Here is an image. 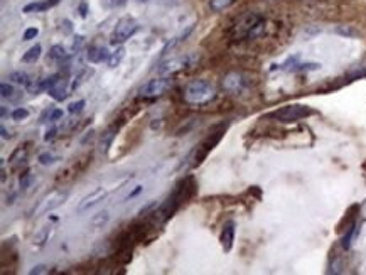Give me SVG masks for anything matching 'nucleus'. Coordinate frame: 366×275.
<instances>
[{
    "instance_id": "nucleus-2",
    "label": "nucleus",
    "mask_w": 366,
    "mask_h": 275,
    "mask_svg": "<svg viewBox=\"0 0 366 275\" xmlns=\"http://www.w3.org/2000/svg\"><path fill=\"white\" fill-rule=\"evenodd\" d=\"M316 112L307 105H287V107H282L279 110H275L273 113H270V118L279 120V121H297L302 118H307L311 115H314Z\"/></svg>"
},
{
    "instance_id": "nucleus-6",
    "label": "nucleus",
    "mask_w": 366,
    "mask_h": 275,
    "mask_svg": "<svg viewBox=\"0 0 366 275\" xmlns=\"http://www.w3.org/2000/svg\"><path fill=\"white\" fill-rule=\"evenodd\" d=\"M139 29H140V25L132 17L120 19L118 24H116V27L113 29V34H111V42H113V44H121V42H125L127 39H130Z\"/></svg>"
},
{
    "instance_id": "nucleus-21",
    "label": "nucleus",
    "mask_w": 366,
    "mask_h": 275,
    "mask_svg": "<svg viewBox=\"0 0 366 275\" xmlns=\"http://www.w3.org/2000/svg\"><path fill=\"white\" fill-rule=\"evenodd\" d=\"M49 57H51V59H54V61L65 59V57H66V49L61 44H54L49 49Z\"/></svg>"
},
{
    "instance_id": "nucleus-36",
    "label": "nucleus",
    "mask_w": 366,
    "mask_h": 275,
    "mask_svg": "<svg viewBox=\"0 0 366 275\" xmlns=\"http://www.w3.org/2000/svg\"><path fill=\"white\" fill-rule=\"evenodd\" d=\"M339 33L346 34V36H354V30H351V29H339Z\"/></svg>"
},
{
    "instance_id": "nucleus-11",
    "label": "nucleus",
    "mask_w": 366,
    "mask_h": 275,
    "mask_svg": "<svg viewBox=\"0 0 366 275\" xmlns=\"http://www.w3.org/2000/svg\"><path fill=\"white\" fill-rule=\"evenodd\" d=\"M110 54H111V52L108 51V47H105V46H92L88 49V61L97 65V63L108 61Z\"/></svg>"
},
{
    "instance_id": "nucleus-26",
    "label": "nucleus",
    "mask_w": 366,
    "mask_h": 275,
    "mask_svg": "<svg viewBox=\"0 0 366 275\" xmlns=\"http://www.w3.org/2000/svg\"><path fill=\"white\" fill-rule=\"evenodd\" d=\"M84 105H86V102H84V100H78V102H73L70 107H68V112H70L71 115L81 113L83 110H84Z\"/></svg>"
},
{
    "instance_id": "nucleus-4",
    "label": "nucleus",
    "mask_w": 366,
    "mask_h": 275,
    "mask_svg": "<svg viewBox=\"0 0 366 275\" xmlns=\"http://www.w3.org/2000/svg\"><path fill=\"white\" fill-rule=\"evenodd\" d=\"M172 78L171 76H159V78H152L148 79L147 83H144L139 89L140 97L150 98V97H161L167 91V89L172 88Z\"/></svg>"
},
{
    "instance_id": "nucleus-28",
    "label": "nucleus",
    "mask_w": 366,
    "mask_h": 275,
    "mask_svg": "<svg viewBox=\"0 0 366 275\" xmlns=\"http://www.w3.org/2000/svg\"><path fill=\"white\" fill-rule=\"evenodd\" d=\"M63 110L61 108H52L51 110V113H49V118H47V121H51V124H54V121L57 120H61L63 118Z\"/></svg>"
},
{
    "instance_id": "nucleus-33",
    "label": "nucleus",
    "mask_w": 366,
    "mask_h": 275,
    "mask_svg": "<svg viewBox=\"0 0 366 275\" xmlns=\"http://www.w3.org/2000/svg\"><path fill=\"white\" fill-rule=\"evenodd\" d=\"M30 273L33 275H36V273H47V267L46 265H36V267H33V270H30Z\"/></svg>"
},
{
    "instance_id": "nucleus-1",
    "label": "nucleus",
    "mask_w": 366,
    "mask_h": 275,
    "mask_svg": "<svg viewBox=\"0 0 366 275\" xmlns=\"http://www.w3.org/2000/svg\"><path fill=\"white\" fill-rule=\"evenodd\" d=\"M215 97V84L208 79H193L184 89V100L191 105H206Z\"/></svg>"
},
{
    "instance_id": "nucleus-35",
    "label": "nucleus",
    "mask_w": 366,
    "mask_h": 275,
    "mask_svg": "<svg viewBox=\"0 0 366 275\" xmlns=\"http://www.w3.org/2000/svg\"><path fill=\"white\" fill-rule=\"evenodd\" d=\"M140 191H142V186H135V189H134V191H132V193H129V198H135L137 194H139Z\"/></svg>"
},
{
    "instance_id": "nucleus-32",
    "label": "nucleus",
    "mask_w": 366,
    "mask_h": 275,
    "mask_svg": "<svg viewBox=\"0 0 366 275\" xmlns=\"http://www.w3.org/2000/svg\"><path fill=\"white\" fill-rule=\"evenodd\" d=\"M56 134H57V129H56V127H52L51 130H47V132H46V135H44V140H46V142L52 140V139H54V137H56Z\"/></svg>"
},
{
    "instance_id": "nucleus-38",
    "label": "nucleus",
    "mask_w": 366,
    "mask_h": 275,
    "mask_svg": "<svg viewBox=\"0 0 366 275\" xmlns=\"http://www.w3.org/2000/svg\"><path fill=\"white\" fill-rule=\"evenodd\" d=\"M5 117H7V108L2 107V118H5Z\"/></svg>"
},
{
    "instance_id": "nucleus-8",
    "label": "nucleus",
    "mask_w": 366,
    "mask_h": 275,
    "mask_svg": "<svg viewBox=\"0 0 366 275\" xmlns=\"http://www.w3.org/2000/svg\"><path fill=\"white\" fill-rule=\"evenodd\" d=\"M105 198H107V189L97 188L95 191L89 193L88 196H84L81 201H79L78 206H76V213H78V215H83L84 211H89V209L93 208V206H97V204L102 203Z\"/></svg>"
},
{
    "instance_id": "nucleus-3",
    "label": "nucleus",
    "mask_w": 366,
    "mask_h": 275,
    "mask_svg": "<svg viewBox=\"0 0 366 275\" xmlns=\"http://www.w3.org/2000/svg\"><path fill=\"white\" fill-rule=\"evenodd\" d=\"M263 29V17L258 14H248L240 22L236 24V36L238 38H255Z\"/></svg>"
},
{
    "instance_id": "nucleus-25",
    "label": "nucleus",
    "mask_w": 366,
    "mask_h": 275,
    "mask_svg": "<svg viewBox=\"0 0 366 275\" xmlns=\"http://www.w3.org/2000/svg\"><path fill=\"white\" fill-rule=\"evenodd\" d=\"M29 110L27 108H24V107H19V108H15L14 112H12V120L15 121H24V120H27L29 118Z\"/></svg>"
},
{
    "instance_id": "nucleus-10",
    "label": "nucleus",
    "mask_w": 366,
    "mask_h": 275,
    "mask_svg": "<svg viewBox=\"0 0 366 275\" xmlns=\"http://www.w3.org/2000/svg\"><path fill=\"white\" fill-rule=\"evenodd\" d=\"M235 233H236V225L235 221H226L225 226H223L221 230V236H220V241H221V247L225 252H231L233 248V243H235Z\"/></svg>"
},
{
    "instance_id": "nucleus-9",
    "label": "nucleus",
    "mask_w": 366,
    "mask_h": 275,
    "mask_svg": "<svg viewBox=\"0 0 366 275\" xmlns=\"http://www.w3.org/2000/svg\"><path fill=\"white\" fill-rule=\"evenodd\" d=\"M245 86H247V79L243 78L241 73L231 71L223 78V89L228 93H231V95L241 93L243 89H245Z\"/></svg>"
},
{
    "instance_id": "nucleus-31",
    "label": "nucleus",
    "mask_w": 366,
    "mask_h": 275,
    "mask_svg": "<svg viewBox=\"0 0 366 275\" xmlns=\"http://www.w3.org/2000/svg\"><path fill=\"white\" fill-rule=\"evenodd\" d=\"M83 44H84V38H83V36H76V38H74V41H73V52H78V51L83 47Z\"/></svg>"
},
{
    "instance_id": "nucleus-20",
    "label": "nucleus",
    "mask_w": 366,
    "mask_h": 275,
    "mask_svg": "<svg viewBox=\"0 0 366 275\" xmlns=\"http://www.w3.org/2000/svg\"><path fill=\"white\" fill-rule=\"evenodd\" d=\"M37 161H39L41 166H52V164L59 161V157L54 156L52 152H42V154H39V157H37Z\"/></svg>"
},
{
    "instance_id": "nucleus-27",
    "label": "nucleus",
    "mask_w": 366,
    "mask_h": 275,
    "mask_svg": "<svg viewBox=\"0 0 366 275\" xmlns=\"http://www.w3.org/2000/svg\"><path fill=\"white\" fill-rule=\"evenodd\" d=\"M88 76V70H83V71H79L78 73V76L74 78V81H73V84H71V89H76L79 84L81 83H84V78Z\"/></svg>"
},
{
    "instance_id": "nucleus-39",
    "label": "nucleus",
    "mask_w": 366,
    "mask_h": 275,
    "mask_svg": "<svg viewBox=\"0 0 366 275\" xmlns=\"http://www.w3.org/2000/svg\"><path fill=\"white\" fill-rule=\"evenodd\" d=\"M142 2H148V0H142Z\"/></svg>"
},
{
    "instance_id": "nucleus-30",
    "label": "nucleus",
    "mask_w": 366,
    "mask_h": 275,
    "mask_svg": "<svg viewBox=\"0 0 366 275\" xmlns=\"http://www.w3.org/2000/svg\"><path fill=\"white\" fill-rule=\"evenodd\" d=\"M37 34H39V29H37V27H29V29H25V33H24V41L36 39V38H37Z\"/></svg>"
},
{
    "instance_id": "nucleus-22",
    "label": "nucleus",
    "mask_w": 366,
    "mask_h": 275,
    "mask_svg": "<svg viewBox=\"0 0 366 275\" xmlns=\"http://www.w3.org/2000/svg\"><path fill=\"white\" fill-rule=\"evenodd\" d=\"M108 220H110V215H108V211H100V213H97L92 218V225L93 226H103L105 223H108Z\"/></svg>"
},
{
    "instance_id": "nucleus-19",
    "label": "nucleus",
    "mask_w": 366,
    "mask_h": 275,
    "mask_svg": "<svg viewBox=\"0 0 366 275\" xmlns=\"http://www.w3.org/2000/svg\"><path fill=\"white\" fill-rule=\"evenodd\" d=\"M41 52H42L41 44H36V46L30 47V49L22 56V61H24V63H36V61L41 57Z\"/></svg>"
},
{
    "instance_id": "nucleus-37",
    "label": "nucleus",
    "mask_w": 366,
    "mask_h": 275,
    "mask_svg": "<svg viewBox=\"0 0 366 275\" xmlns=\"http://www.w3.org/2000/svg\"><path fill=\"white\" fill-rule=\"evenodd\" d=\"M2 137L4 139H10V135L7 134V129H5V127H2Z\"/></svg>"
},
{
    "instance_id": "nucleus-5",
    "label": "nucleus",
    "mask_w": 366,
    "mask_h": 275,
    "mask_svg": "<svg viewBox=\"0 0 366 275\" xmlns=\"http://www.w3.org/2000/svg\"><path fill=\"white\" fill-rule=\"evenodd\" d=\"M68 196H70V193L63 191V189L52 191L51 194H47L46 198H42L39 201L37 208L34 209V216H41V215H46V213H51V211H54L56 208H59V206L65 204V201L68 199Z\"/></svg>"
},
{
    "instance_id": "nucleus-16",
    "label": "nucleus",
    "mask_w": 366,
    "mask_h": 275,
    "mask_svg": "<svg viewBox=\"0 0 366 275\" xmlns=\"http://www.w3.org/2000/svg\"><path fill=\"white\" fill-rule=\"evenodd\" d=\"M49 7H52V4L47 0V2H42V0H34V2H30L27 5H24L22 12L24 14H34V12H44Z\"/></svg>"
},
{
    "instance_id": "nucleus-13",
    "label": "nucleus",
    "mask_w": 366,
    "mask_h": 275,
    "mask_svg": "<svg viewBox=\"0 0 366 275\" xmlns=\"http://www.w3.org/2000/svg\"><path fill=\"white\" fill-rule=\"evenodd\" d=\"M359 230H361V228H359L358 223H351V225H349L348 231L344 233L343 240H341V247L344 248V250H349V248H351L354 240H356L358 235H359Z\"/></svg>"
},
{
    "instance_id": "nucleus-23",
    "label": "nucleus",
    "mask_w": 366,
    "mask_h": 275,
    "mask_svg": "<svg viewBox=\"0 0 366 275\" xmlns=\"http://www.w3.org/2000/svg\"><path fill=\"white\" fill-rule=\"evenodd\" d=\"M233 2H235V0H211L209 7L211 10H215V12H221V10H225L226 7H230Z\"/></svg>"
},
{
    "instance_id": "nucleus-14",
    "label": "nucleus",
    "mask_w": 366,
    "mask_h": 275,
    "mask_svg": "<svg viewBox=\"0 0 366 275\" xmlns=\"http://www.w3.org/2000/svg\"><path fill=\"white\" fill-rule=\"evenodd\" d=\"M0 91H2V98L9 100L10 103H15V102H19V100L22 98V93L17 91L14 84H10V83H2V86H0Z\"/></svg>"
},
{
    "instance_id": "nucleus-24",
    "label": "nucleus",
    "mask_w": 366,
    "mask_h": 275,
    "mask_svg": "<svg viewBox=\"0 0 366 275\" xmlns=\"http://www.w3.org/2000/svg\"><path fill=\"white\" fill-rule=\"evenodd\" d=\"M47 236H49V230H47V228H42V230H39V231H37V233L34 235L33 243H34V245H37V247L44 245V243L47 241Z\"/></svg>"
},
{
    "instance_id": "nucleus-7",
    "label": "nucleus",
    "mask_w": 366,
    "mask_h": 275,
    "mask_svg": "<svg viewBox=\"0 0 366 275\" xmlns=\"http://www.w3.org/2000/svg\"><path fill=\"white\" fill-rule=\"evenodd\" d=\"M196 61H198V56L196 54H186V56H181V57H176V59H169L166 63H162V65L157 68V73L162 76H171V75H174V73H177V71L184 70V68L194 65Z\"/></svg>"
},
{
    "instance_id": "nucleus-34",
    "label": "nucleus",
    "mask_w": 366,
    "mask_h": 275,
    "mask_svg": "<svg viewBox=\"0 0 366 275\" xmlns=\"http://www.w3.org/2000/svg\"><path fill=\"white\" fill-rule=\"evenodd\" d=\"M79 14H81V17H86L88 15V4L86 2H83L81 5H79Z\"/></svg>"
},
{
    "instance_id": "nucleus-12",
    "label": "nucleus",
    "mask_w": 366,
    "mask_h": 275,
    "mask_svg": "<svg viewBox=\"0 0 366 275\" xmlns=\"http://www.w3.org/2000/svg\"><path fill=\"white\" fill-rule=\"evenodd\" d=\"M193 30H194V24H191V25H188V27H186V29H182L177 36H174V38H172L171 41H169L166 46H164L162 54H167L169 49H174V47H176L177 44H181L182 41L188 39V36H189L191 33H193Z\"/></svg>"
},
{
    "instance_id": "nucleus-17",
    "label": "nucleus",
    "mask_w": 366,
    "mask_h": 275,
    "mask_svg": "<svg viewBox=\"0 0 366 275\" xmlns=\"http://www.w3.org/2000/svg\"><path fill=\"white\" fill-rule=\"evenodd\" d=\"M47 93H49V97L52 100H56V102H63V100L68 97V91H66V88L63 86V81L56 83L54 86L47 89Z\"/></svg>"
},
{
    "instance_id": "nucleus-18",
    "label": "nucleus",
    "mask_w": 366,
    "mask_h": 275,
    "mask_svg": "<svg viewBox=\"0 0 366 275\" xmlns=\"http://www.w3.org/2000/svg\"><path fill=\"white\" fill-rule=\"evenodd\" d=\"M124 56H125V47H124V46L116 47V49L110 54V59L107 61L108 66H110V68H116V66H118L120 63H121V59H124Z\"/></svg>"
},
{
    "instance_id": "nucleus-29",
    "label": "nucleus",
    "mask_w": 366,
    "mask_h": 275,
    "mask_svg": "<svg viewBox=\"0 0 366 275\" xmlns=\"http://www.w3.org/2000/svg\"><path fill=\"white\" fill-rule=\"evenodd\" d=\"M34 181V177H33V174H29V172H25L24 176H20V188L22 189H27L30 186V182Z\"/></svg>"
},
{
    "instance_id": "nucleus-15",
    "label": "nucleus",
    "mask_w": 366,
    "mask_h": 275,
    "mask_svg": "<svg viewBox=\"0 0 366 275\" xmlns=\"http://www.w3.org/2000/svg\"><path fill=\"white\" fill-rule=\"evenodd\" d=\"M9 79L12 83L19 84V86H25V88H29L30 84H33V79H30V76L25 71H12L9 75Z\"/></svg>"
}]
</instances>
